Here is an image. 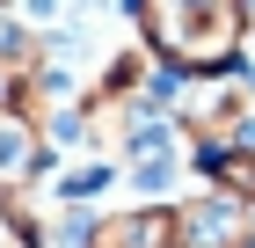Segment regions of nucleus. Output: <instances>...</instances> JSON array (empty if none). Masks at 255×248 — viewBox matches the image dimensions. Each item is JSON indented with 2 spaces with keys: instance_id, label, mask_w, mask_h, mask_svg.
Returning a JSON list of instances; mask_svg holds the SVG:
<instances>
[{
  "instance_id": "obj_1",
  "label": "nucleus",
  "mask_w": 255,
  "mask_h": 248,
  "mask_svg": "<svg viewBox=\"0 0 255 248\" xmlns=\"http://www.w3.org/2000/svg\"><path fill=\"white\" fill-rule=\"evenodd\" d=\"M131 37L168 73H241L248 66V7L241 0H124Z\"/></svg>"
},
{
  "instance_id": "obj_2",
  "label": "nucleus",
  "mask_w": 255,
  "mask_h": 248,
  "mask_svg": "<svg viewBox=\"0 0 255 248\" xmlns=\"http://www.w3.org/2000/svg\"><path fill=\"white\" fill-rule=\"evenodd\" d=\"M168 124L182 132L190 153L241 146V139H255V95H248L241 73H175V88H168Z\"/></svg>"
},
{
  "instance_id": "obj_3",
  "label": "nucleus",
  "mask_w": 255,
  "mask_h": 248,
  "mask_svg": "<svg viewBox=\"0 0 255 248\" xmlns=\"http://www.w3.org/2000/svg\"><path fill=\"white\" fill-rule=\"evenodd\" d=\"M175 248H255V212L204 183L175 197Z\"/></svg>"
},
{
  "instance_id": "obj_4",
  "label": "nucleus",
  "mask_w": 255,
  "mask_h": 248,
  "mask_svg": "<svg viewBox=\"0 0 255 248\" xmlns=\"http://www.w3.org/2000/svg\"><path fill=\"white\" fill-rule=\"evenodd\" d=\"M117 168L131 175L138 197H168V183L190 168V146H182V132L168 124V117H146V124L131 132V146L117 153Z\"/></svg>"
},
{
  "instance_id": "obj_5",
  "label": "nucleus",
  "mask_w": 255,
  "mask_h": 248,
  "mask_svg": "<svg viewBox=\"0 0 255 248\" xmlns=\"http://www.w3.org/2000/svg\"><path fill=\"white\" fill-rule=\"evenodd\" d=\"M88 248H175V205L146 197V205H117L88 219Z\"/></svg>"
},
{
  "instance_id": "obj_6",
  "label": "nucleus",
  "mask_w": 255,
  "mask_h": 248,
  "mask_svg": "<svg viewBox=\"0 0 255 248\" xmlns=\"http://www.w3.org/2000/svg\"><path fill=\"white\" fill-rule=\"evenodd\" d=\"M44 168H51V139H44L29 117L0 110V190H29Z\"/></svg>"
},
{
  "instance_id": "obj_7",
  "label": "nucleus",
  "mask_w": 255,
  "mask_h": 248,
  "mask_svg": "<svg viewBox=\"0 0 255 248\" xmlns=\"http://www.w3.org/2000/svg\"><path fill=\"white\" fill-rule=\"evenodd\" d=\"M190 168L212 183V190H226L234 205L255 212V139H241V146H212V153H190Z\"/></svg>"
},
{
  "instance_id": "obj_8",
  "label": "nucleus",
  "mask_w": 255,
  "mask_h": 248,
  "mask_svg": "<svg viewBox=\"0 0 255 248\" xmlns=\"http://www.w3.org/2000/svg\"><path fill=\"white\" fill-rule=\"evenodd\" d=\"M117 175H124L117 161H80L73 175H59V205H88V197H102Z\"/></svg>"
},
{
  "instance_id": "obj_9",
  "label": "nucleus",
  "mask_w": 255,
  "mask_h": 248,
  "mask_svg": "<svg viewBox=\"0 0 255 248\" xmlns=\"http://www.w3.org/2000/svg\"><path fill=\"white\" fill-rule=\"evenodd\" d=\"M241 7H248V44H255V0H241Z\"/></svg>"
},
{
  "instance_id": "obj_10",
  "label": "nucleus",
  "mask_w": 255,
  "mask_h": 248,
  "mask_svg": "<svg viewBox=\"0 0 255 248\" xmlns=\"http://www.w3.org/2000/svg\"><path fill=\"white\" fill-rule=\"evenodd\" d=\"M0 15H7V0H0Z\"/></svg>"
}]
</instances>
